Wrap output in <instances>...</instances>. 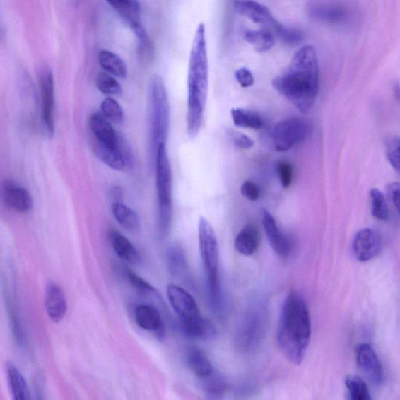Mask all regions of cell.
<instances>
[{"mask_svg": "<svg viewBox=\"0 0 400 400\" xmlns=\"http://www.w3.org/2000/svg\"><path fill=\"white\" fill-rule=\"evenodd\" d=\"M276 90L300 112L312 110L319 91V65L312 46L300 48L287 69L272 81Z\"/></svg>", "mask_w": 400, "mask_h": 400, "instance_id": "obj_1", "label": "cell"}, {"mask_svg": "<svg viewBox=\"0 0 400 400\" xmlns=\"http://www.w3.org/2000/svg\"><path fill=\"white\" fill-rule=\"evenodd\" d=\"M311 337V321L305 299L298 292L287 295L281 307L277 339L286 358L295 365L305 359Z\"/></svg>", "mask_w": 400, "mask_h": 400, "instance_id": "obj_2", "label": "cell"}, {"mask_svg": "<svg viewBox=\"0 0 400 400\" xmlns=\"http://www.w3.org/2000/svg\"><path fill=\"white\" fill-rule=\"evenodd\" d=\"M208 88L206 28L202 23L196 29L189 57L187 131L192 139L196 138L201 129Z\"/></svg>", "mask_w": 400, "mask_h": 400, "instance_id": "obj_3", "label": "cell"}, {"mask_svg": "<svg viewBox=\"0 0 400 400\" xmlns=\"http://www.w3.org/2000/svg\"><path fill=\"white\" fill-rule=\"evenodd\" d=\"M200 256L206 273L207 293L212 308L220 312L223 310V294L219 277V248L216 232L207 219L202 217L198 225Z\"/></svg>", "mask_w": 400, "mask_h": 400, "instance_id": "obj_4", "label": "cell"}, {"mask_svg": "<svg viewBox=\"0 0 400 400\" xmlns=\"http://www.w3.org/2000/svg\"><path fill=\"white\" fill-rule=\"evenodd\" d=\"M155 184L158 204V233L162 238L170 233L172 224V172L166 144L158 146L155 153Z\"/></svg>", "mask_w": 400, "mask_h": 400, "instance_id": "obj_5", "label": "cell"}, {"mask_svg": "<svg viewBox=\"0 0 400 400\" xmlns=\"http://www.w3.org/2000/svg\"><path fill=\"white\" fill-rule=\"evenodd\" d=\"M150 131L153 151L155 153L160 144H166L170 128V103L164 81L151 78L148 88Z\"/></svg>", "mask_w": 400, "mask_h": 400, "instance_id": "obj_6", "label": "cell"}, {"mask_svg": "<svg viewBox=\"0 0 400 400\" xmlns=\"http://www.w3.org/2000/svg\"><path fill=\"white\" fill-rule=\"evenodd\" d=\"M308 123L300 117L288 118L278 123L272 131L276 150L285 152L306 140L309 136Z\"/></svg>", "mask_w": 400, "mask_h": 400, "instance_id": "obj_7", "label": "cell"}, {"mask_svg": "<svg viewBox=\"0 0 400 400\" xmlns=\"http://www.w3.org/2000/svg\"><path fill=\"white\" fill-rule=\"evenodd\" d=\"M234 8L240 16L247 18L254 23L275 34L276 38L283 30L285 25L273 18L271 11L262 4L253 0L236 1L234 4Z\"/></svg>", "mask_w": 400, "mask_h": 400, "instance_id": "obj_8", "label": "cell"}, {"mask_svg": "<svg viewBox=\"0 0 400 400\" xmlns=\"http://www.w3.org/2000/svg\"><path fill=\"white\" fill-rule=\"evenodd\" d=\"M263 332L261 314L256 310L250 311L236 332L235 343L242 351H252L260 343Z\"/></svg>", "mask_w": 400, "mask_h": 400, "instance_id": "obj_9", "label": "cell"}, {"mask_svg": "<svg viewBox=\"0 0 400 400\" xmlns=\"http://www.w3.org/2000/svg\"><path fill=\"white\" fill-rule=\"evenodd\" d=\"M42 100V119L49 136L55 131L54 110L55 91L53 73L49 69H44L40 78Z\"/></svg>", "mask_w": 400, "mask_h": 400, "instance_id": "obj_10", "label": "cell"}, {"mask_svg": "<svg viewBox=\"0 0 400 400\" xmlns=\"http://www.w3.org/2000/svg\"><path fill=\"white\" fill-rule=\"evenodd\" d=\"M167 298L180 322H190L202 317L194 298L183 288L170 284L167 288Z\"/></svg>", "mask_w": 400, "mask_h": 400, "instance_id": "obj_11", "label": "cell"}, {"mask_svg": "<svg viewBox=\"0 0 400 400\" xmlns=\"http://www.w3.org/2000/svg\"><path fill=\"white\" fill-rule=\"evenodd\" d=\"M358 366L366 379L376 387H380L384 380L382 363L372 346L364 343L358 347Z\"/></svg>", "mask_w": 400, "mask_h": 400, "instance_id": "obj_12", "label": "cell"}, {"mask_svg": "<svg viewBox=\"0 0 400 400\" xmlns=\"http://www.w3.org/2000/svg\"><path fill=\"white\" fill-rule=\"evenodd\" d=\"M381 240L373 229H361L355 234L353 250L355 257L361 262L372 260L381 251Z\"/></svg>", "mask_w": 400, "mask_h": 400, "instance_id": "obj_13", "label": "cell"}, {"mask_svg": "<svg viewBox=\"0 0 400 400\" xmlns=\"http://www.w3.org/2000/svg\"><path fill=\"white\" fill-rule=\"evenodd\" d=\"M3 198L6 205L14 211L28 213L33 208L31 194L14 181H5L3 185Z\"/></svg>", "mask_w": 400, "mask_h": 400, "instance_id": "obj_14", "label": "cell"}, {"mask_svg": "<svg viewBox=\"0 0 400 400\" xmlns=\"http://www.w3.org/2000/svg\"><path fill=\"white\" fill-rule=\"evenodd\" d=\"M262 223L270 245L273 251L281 257H287L291 252V242L281 232L277 222L268 211H262Z\"/></svg>", "mask_w": 400, "mask_h": 400, "instance_id": "obj_15", "label": "cell"}, {"mask_svg": "<svg viewBox=\"0 0 400 400\" xmlns=\"http://www.w3.org/2000/svg\"><path fill=\"white\" fill-rule=\"evenodd\" d=\"M45 307L49 319L54 323L61 322L68 310L65 294L54 281H49L46 287Z\"/></svg>", "mask_w": 400, "mask_h": 400, "instance_id": "obj_16", "label": "cell"}, {"mask_svg": "<svg viewBox=\"0 0 400 400\" xmlns=\"http://www.w3.org/2000/svg\"><path fill=\"white\" fill-rule=\"evenodd\" d=\"M135 320L139 328L153 332L158 337L165 335V324L157 307L148 305H138L135 310Z\"/></svg>", "mask_w": 400, "mask_h": 400, "instance_id": "obj_17", "label": "cell"}, {"mask_svg": "<svg viewBox=\"0 0 400 400\" xmlns=\"http://www.w3.org/2000/svg\"><path fill=\"white\" fill-rule=\"evenodd\" d=\"M94 150L95 155L101 161L118 172L124 170L127 163L131 161L130 153L126 150V146L122 143L120 147H114L95 140Z\"/></svg>", "mask_w": 400, "mask_h": 400, "instance_id": "obj_18", "label": "cell"}, {"mask_svg": "<svg viewBox=\"0 0 400 400\" xmlns=\"http://www.w3.org/2000/svg\"><path fill=\"white\" fill-rule=\"evenodd\" d=\"M90 127L95 140L110 146L120 147V137L117 136L109 120L102 114L95 113L91 115Z\"/></svg>", "mask_w": 400, "mask_h": 400, "instance_id": "obj_19", "label": "cell"}, {"mask_svg": "<svg viewBox=\"0 0 400 400\" xmlns=\"http://www.w3.org/2000/svg\"><path fill=\"white\" fill-rule=\"evenodd\" d=\"M260 240L258 228L254 225H247L235 237V248L243 256H252L258 249Z\"/></svg>", "mask_w": 400, "mask_h": 400, "instance_id": "obj_20", "label": "cell"}, {"mask_svg": "<svg viewBox=\"0 0 400 400\" xmlns=\"http://www.w3.org/2000/svg\"><path fill=\"white\" fill-rule=\"evenodd\" d=\"M167 264L170 273L173 276L189 281V268L187 258L182 247L173 245L168 249Z\"/></svg>", "mask_w": 400, "mask_h": 400, "instance_id": "obj_21", "label": "cell"}, {"mask_svg": "<svg viewBox=\"0 0 400 400\" xmlns=\"http://www.w3.org/2000/svg\"><path fill=\"white\" fill-rule=\"evenodd\" d=\"M180 328L185 336L194 339H207L216 335L217 329L203 316L190 322H180Z\"/></svg>", "mask_w": 400, "mask_h": 400, "instance_id": "obj_22", "label": "cell"}, {"mask_svg": "<svg viewBox=\"0 0 400 400\" xmlns=\"http://www.w3.org/2000/svg\"><path fill=\"white\" fill-rule=\"evenodd\" d=\"M110 240L116 254L123 261L130 264H136L140 261L139 252L122 234L117 231H111Z\"/></svg>", "mask_w": 400, "mask_h": 400, "instance_id": "obj_23", "label": "cell"}, {"mask_svg": "<svg viewBox=\"0 0 400 400\" xmlns=\"http://www.w3.org/2000/svg\"><path fill=\"white\" fill-rule=\"evenodd\" d=\"M310 13L314 18L329 24L341 23L347 17L342 6L330 4H317L310 7Z\"/></svg>", "mask_w": 400, "mask_h": 400, "instance_id": "obj_24", "label": "cell"}, {"mask_svg": "<svg viewBox=\"0 0 400 400\" xmlns=\"http://www.w3.org/2000/svg\"><path fill=\"white\" fill-rule=\"evenodd\" d=\"M113 216L117 223L129 232H137L141 227L138 213L122 201L114 202L111 206Z\"/></svg>", "mask_w": 400, "mask_h": 400, "instance_id": "obj_25", "label": "cell"}, {"mask_svg": "<svg viewBox=\"0 0 400 400\" xmlns=\"http://www.w3.org/2000/svg\"><path fill=\"white\" fill-rule=\"evenodd\" d=\"M6 376L13 398L16 400L30 399V390L23 375L13 364L6 365Z\"/></svg>", "mask_w": 400, "mask_h": 400, "instance_id": "obj_26", "label": "cell"}, {"mask_svg": "<svg viewBox=\"0 0 400 400\" xmlns=\"http://www.w3.org/2000/svg\"><path fill=\"white\" fill-rule=\"evenodd\" d=\"M131 28L141 25V7L138 0H107Z\"/></svg>", "mask_w": 400, "mask_h": 400, "instance_id": "obj_27", "label": "cell"}, {"mask_svg": "<svg viewBox=\"0 0 400 400\" xmlns=\"http://www.w3.org/2000/svg\"><path fill=\"white\" fill-rule=\"evenodd\" d=\"M245 40L258 53H265L275 47L276 36L266 29L261 28L259 30H247L243 35Z\"/></svg>", "mask_w": 400, "mask_h": 400, "instance_id": "obj_28", "label": "cell"}, {"mask_svg": "<svg viewBox=\"0 0 400 400\" xmlns=\"http://www.w3.org/2000/svg\"><path fill=\"white\" fill-rule=\"evenodd\" d=\"M187 362L192 372L200 380L211 375L213 367L206 355L196 347L191 348L187 354Z\"/></svg>", "mask_w": 400, "mask_h": 400, "instance_id": "obj_29", "label": "cell"}, {"mask_svg": "<svg viewBox=\"0 0 400 400\" xmlns=\"http://www.w3.org/2000/svg\"><path fill=\"white\" fill-rule=\"evenodd\" d=\"M99 63L102 69L111 76L120 78H124L127 76V65L119 56H117L113 52L100 51Z\"/></svg>", "mask_w": 400, "mask_h": 400, "instance_id": "obj_30", "label": "cell"}, {"mask_svg": "<svg viewBox=\"0 0 400 400\" xmlns=\"http://www.w3.org/2000/svg\"><path fill=\"white\" fill-rule=\"evenodd\" d=\"M231 114L237 127L259 130L263 128L264 121L260 114L254 110L244 108H233Z\"/></svg>", "mask_w": 400, "mask_h": 400, "instance_id": "obj_31", "label": "cell"}, {"mask_svg": "<svg viewBox=\"0 0 400 400\" xmlns=\"http://www.w3.org/2000/svg\"><path fill=\"white\" fill-rule=\"evenodd\" d=\"M346 387L350 399L352 400H370V392L367 384L361 377L350 375L346 377Z\"/></svg>", "mask_w": 400, "mask_h": 400, "instance_id": "obj_32", "label": "cell"}, {"mask_svg": "<svg viewBox=\"0 0 400 400\" xmlns=\"http://www.w3.org/2000/svg\"><path fill=\"white\" fill-rule=\"evenodd\" d=\"M202 387L207 396L211 399L223 396L226 391V382L220 375L213 372L211 375L201 380Z\"/></svg>", "mask_w": 400, "mask_h": 400, "instance_id": "obj_33", "label": "cell"}, {"mask_svg": "<svg viewBox=\"0 0 400 400\" xmlns=\"http://www.w3.org/2000/svg\"><path fill=\"white\" fill-rule=\"evenodd\" d=\"M370 197L373 216L380 220H387L389 217V211L387 200L382 192L377 189H372L370 192Z\"/></svg>", "mask_w": 400, "mask_h": 400, "instance_id": "obj_34", "label": "cell"}, {"mask_svg": "<svg viewBox=\"0 0 400 400\" xmlns=\"http://www.w3.org/2000/svg\"><path fill=\"white\" fill-rule=\"evenodd\" d=\"M96 86L103 94L108 95H120L122 88L113 76L108 73H100L96 78Z\"/></svg>", "mask_w": 400, "mask_h": 400, "instance_id": "obj_35", "label": "cell"}, {"mask_svg": "<svg viewBox=\"0 0 400 400\" xmlns=\"http://www.w3.org/2000/svg\"><path fill=\"white\" fill-rule=\"evenodd\" d=\"M102 114L105 116L107 120L114 122L121 123L124 119L123 109L114 99L108 98L102 101L101 105Z\"/></svg>", "mask_w": 400, "mask_h": 400, "instance_id": "obj_36", "label": "cell"}, {"mask_svg": "<svg viewBox=\"0 0 400 400\" xmlns=\"http://www.w3.org/2000/svg\"><path fill=\"white\" fill-rule=\"evenodd\" d=\"M387 158L392 167L400 173V136H391L387 139Z\"/></svg>", "mask_w": 400, "mask_h": 400, "instance_id": "obj_37", "label": "cell"}, {"mask_svg": "<svg viewBox=\"0 0 400 400\" xmlns=\"http://www.w3.org/2000/svg\"><path fill=\"white\" fill-rule=\"evenodd\" d=\"M126 278L129 281L130 285L141 293H155L153 286L147 283L143 278L139 277L135 272L125 269L124 271Z\"/></svg>", "mask_w": 400, "mask_h": 400, "instance_id": "obj_38", "label": "cell"}, {"mask_svg": "<svg viewBox=\"0 0 400 400\" xmlns=\"http://www.w3.org/2000/svg\"><path fill=\"white\" fill-rule=\"evenodd\" d=\"M132 29L134 30L139 40V57L146 60L147 55L150 54L151 51L149 37H148L142 24L133 27Z\"/></svg>", "mask_w": 400, "mask_h": 400, "instance_id": "obj_39", "label": "cell"}, {"mask_svg": "<svg viewBox=\"0 0 400 400\" xmlns=\"http://www.w3.org/2000/svg\"><path fill=\"white\" fill-rule=\"evenodd\" d=\"M278 39L287 45L296 46L302 41L303 36L298 29L285 26Z\"/></svg>", "mask_w": 400, "mask_h": 400, "instance_id": "obj_40", "label": "cell"}, {"mask_svg": "<svg viewBox=\"0 0 400 400\" xmlns=\"http://www.w3.org/2000/svg\"><path fill=\"white\" fill-rule=\"evenodd\" d=\"M277 173L281 185L284 189L290 187L293 182V170L290 164L280 161L277 165Z\"/></svg>", "mask_w": 400, "mask_h": 400, "instance_id": "obj_41", "label": "cell"}, {"mask_svg": "<svg viewBox=\"0 0 400 400\" xmlns=\"http://www.w3.org/2000/svg\"><path fill=\"white\" fill-rule=\"evenodd\" d=\"M242 195L249 200V201H257L261 196V189L258 185L251 181L244 182L242 184L241 189Z\"/></svg>", "mask_w": 400, "mask_h": 400, "instance_id": "obj_42", "label": "cell"}, {"mask_svg": "<svg viewBox=\"0 0 400 400\" xmlns=\"http://www.w3.org/2000/svg\"><path fill=\"white\" fill-rule=\"evenodd\" d=\"M235 77L238 83L243 88H249L254 85L253 73L247 68H241L235 73Z\"/></svg>", "mask_w": 400, "mask_h": 400, "instance_id": "obj_43", "label": "cell"}, {"mask_svg": "<svg viewBox=\"0 0 400 400\" xmlns=\"http://www.w3.org/2000/svg\"><path fill=\"white\" fill-rule=\"evenodd\" d=\"M388 194L400 214V182L390 183L388 187Z\"/></svg>", "mask_w": 400, "mask_h": 400, "instance_id": "obj_44", "label": "cell"}, {"mask_svg": "<svg viewBox=\"0 0 400 400\" xmlns=\"http://www.w3.org/2000/svg\"><path fill=\"white\" fill-rule=\"evenodd\" d=\"M234 143L237 147L240 148V149L247 150L253 147L254 145L253 139H251L249 136L242 134V133H238L234 136Z\"/></svg>", "mask_w": 400, "mask_h": 400, "instance_id": "obj_45", "label": "cell"}, {"mask_svg": "<svg viewBox=\"0 0 400 400\" xmlns=\"http://www.w3.org/2000/svg\"><path fill=\"white\" fill-rule=\"evenodd\" d=\"M112 194L115 199V201H121L120 198L122 196V192L119 187H116L112 191Z\"/></svg>", "mask_w": 400, "mask_h": 400, "instance_id": "obj_46", "label": "cell"}, {"mask_svg": "<svg viewBox=\"0 0 400 400\" xmlns=\"http://www.w3.org/2000/svg\"><path fill=\"white\" fill-rule=\"evenodd\" d=\"M394 93L396 99L399 102H400V85L399 84H395V86H394Z\"/></svg>", "mask_w": 400, "mask_h": 400, "instance_id": "obj_47", "label": "cell"}]
</instances>
